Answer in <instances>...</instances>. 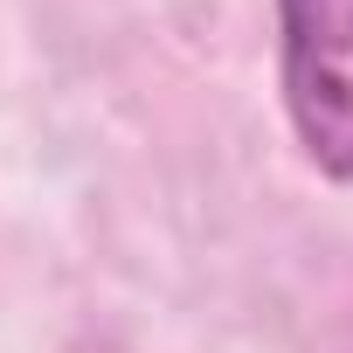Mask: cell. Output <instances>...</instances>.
Listing matches in <instances>:
<instances>
[{
  "label": "cell",
  "mask_w": 353,
  "mask_h": 353,
  "mask_svg": "<svg viewBox=\"0 0 353 353\" xmlns=\"http://www.w3.org/2000/svg\"><path fill=\"white\" fill-rule=\"evenodd\" d=\"M284 111L325 181H353V0H277Z\"/></svg>",
  "instance_id": "6da1fadb"
}]
</instances>
